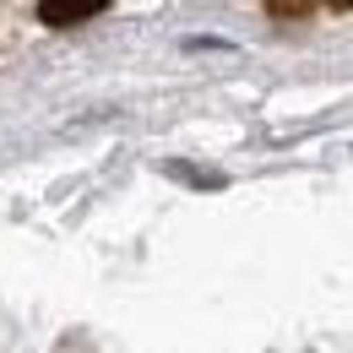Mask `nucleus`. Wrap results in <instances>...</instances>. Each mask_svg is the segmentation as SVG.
Returning a JSON list of instances; mask_svg holds the SVG:
<instances>
[{
    "mask_svg": "<svg viewBox=\"0 0 353 353\" xmlns=\"http://www.w3.org/2000/svg\"><path fill=\"white\" fill-rule=\"evenodd\" d=\"M98 11H103L98 0H82V6H39V17L54 22V28H65V22H92Z\"/></svg>",
    "mask_w": 353,
    "mask_h": 353,
    "instance_id": "obj_1",
    "label": "nucleus"
},
{
    "mask_svg": "<svg viewBox=\"0 0 353 353\" xmlns=\"http://www.w3.org/2000/svg\"><path fill=\"white\" fill-rule=\"evenodd\" d=\"M321 6H266V17L272 22H305V17H315Z\"/></svg>",
    "mask_w": 353,
    "mask_h": 353,
    "instance_id": "obj_2",
    "label": "nucleus"
}]
</instances>
